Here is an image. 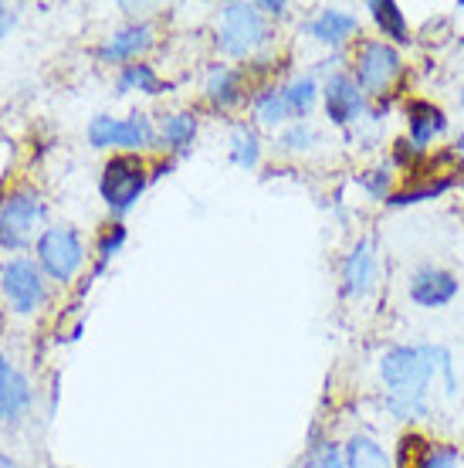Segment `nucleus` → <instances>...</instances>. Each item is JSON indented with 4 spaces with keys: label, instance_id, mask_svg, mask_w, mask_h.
<instances>
[{
    "label": "nucleus",
    "instance_id": "nucleus-9",
    "mask_svg": "<svg viewBox=\"0 0 464 468\" xmlns=\"http://www.w3.org/2000/svg\"><path fill=\"white\" fill-rule=\"evenodd\" d=\"M322 95H325V116L332 119L336 126H346V122H353L363 112V95L349 75H332L325 82Z\"/></svg>",
    "mask_w": 464,
    "mask_h": 468
},
{
    "label": "nucleus",
    "instance_id": "nucleus-25",
    "mask_svg": "<svg viewBox=\"0 0 464 468\" xmlns=\"http://www.w3.org/2000/svg\"><path fill=\"white\" fill-rule=\"evenodd\" d=\"M451 184H454V180H430V184H424V187H406V190H400V194H394V197H390V204H420V200L444 194Z\"/></svg>",
    "mask_w": 464,
    "mask_h": 468
},
{
    "label": "nucleus",
    "instance_id": "nucleus-15",
    "mask_svg": "<svg viewBox=\"0 0 464 468\" xmlns=\"http://www.w3.org/2000/svg\"><path fill=\"white\" fill-rule=\"evenodd\" d=\"M353 31H360V24H356L353 14H343V11H322L312 21V37L322 41V45H339V41H346Z\"/></svg>",
    "mask_w": 464,
    "mask_h": 468
},
{
    "label": "nucleus",
    "instance_id": "nucleus-28",
    "mask_svg": "<svg viewBox=\"0 0 464 468\" xmlns=\"http://www.w3.org/2000/svg\"><path fill=\"white\" fill-rule=\"evenodd\" d=\"M305 468H346V462H343V455H339V448L332 445V441H325V445L309 458Z\"/></svg>",
    "mask_w": 464,
    "mask_h": 468
},
{
    "label": "nucleus",
    "instance_id": "nucleus-19",
    "mask_svg": "<svg viewBox=\"0 0 464 468\" xmlns=\"http://www.w3.org/2000/svg\"><path fill=\"white\" fill-rule=\"evenodd\" d=\"M197 136V119L190 116V112H176L163 122V140L170 143L174 150H186L190 143Z\"/></svg>",
    "mask_w": 464,
    "mask_h": 468
},
{
    "label": "nucleus",
    "instance_id": "nucleus-27",
    "mask_svg": "<svg viewBox=\"0 0 464 468\" xmlns=\"http://www.w3.org/2000/svg\"><path fill=\"white\" fill-rule=\"evenodd\" d=\"M122 241H126V228H122V224H112V231L105 234L102 245H99V255H102V258H99V271L105 269V261H109V258L116 255Z\"/></svg>",
    "mask_w": 464,
    "mask_h": 468
},
{
    "label": "nucleus",
    "instance_id": "nucleus-22",
    "mask_svg": "<svg viewBox=\"0 0 464 468\" xmlns=\"http://www.w3.org/2000/svg\"><path fill=\"white\" fill-rule=\"evenodd\" d=\"M129 89H140V92L156 95L163 85H160V79H156V71H153L150 65H126L122 79H119V92H129Z\"/></svg>",
    "mask_w": 464,
    "mask_h": 468
},
{
    "label": "nucleus",
    "instance_id": "nucleus-18",
    "mask_svg": "<svg viewBox=\"0 0 464 468\" xmlns=\"http://www.w3.org/2000/svg\"><path fill=\"white\" fill-rule=\"evenodd\" d=\"M370 11H373V21H376V27L384 31V37H394V41H410V37H406L404 11L396 7L394 0H373Z\"/></svg>",
    "mask_w": 464,
    "mask_h": 468
},
{
    "label": "nucleus",
    "instance_id": "nucleus-29",
    "mask_svg": "<svg viewBox=\"0 0 464 468\" xmlns=\"http://www.w3.org/2000/svg\"><path fill=\"white\" fill-rule=\"evenodd\" d=\"M363 187L370 190L373 197H386L390 194V174L386 170H370V174L363 176Z\"/></svg>",
    "mask_w": 464,
    "mask_h": 468
},
{
    "label": "nucleus",
    "instance_id": "nucleus-1",
    "mask_svg": "<svg viewBox=\"0 0 464 468\" xmlns=\"http://www.w3.org/2000/svg\"><path fill=\"white\" fill-rule=\"evenodd\" d=\"M438 370L434 346H394L380 363L386 387H390V410L396 418H417L427 410V387Z\"/></svg>",
    "mask_w": 464,
    "mask_h": 468
},
{
    "label": "nucleus",
    "instance_id": "nucleus-30",
    "mask_svg": "<svg viewBox=\"0 0 464 468\" xmlns=\"http://www.w3.org/2000/svg\"><path fill=\"white\" fill-rule=\"evenodd\" d=\"M427 468H458V452L451 445H438L430 448L427 455Z\"/></svg>",
    "mask_w": 464,
    "mask_h": 468
},
{
    "label": "nucleus",
    "instance_id": "nucleus-7",
    "mask_svg": "<svg viewBox=\"0 0 464 468\" xmlns=\"http://www.w3.org/2000/svg\"><path fill=\"white\" fill-rule=\"evenodd\" d=\"M400 71V55L386 41H366L356 58V79L366 92H384Z\"/></svg>",
    "mask_w": 464,
    "mask_h": 468
},
{
    "label": "nucleus",
    "instance_id": "nucleus-26",
    "mask_svg": "<svg viewBox=\"0 0 464 468\" xmlns=\"http://www.w3.org/2000/svg\"><path fill=\"white\" fill-rule=\"evenodd\" d=\"M315 140V133H312V126H305V122H295V126L281 136V150H305L309 143Z\"/></svg>",
    "mask_w": 464,
    "mask_h": 468
},
{
    "label": "nucleus",
    "instance_id": "nucleus-17",
    "mask_svg": "<svg viewBox=\"0 0 464 468\" xmlns=\"http://www.w3.org/2000/svg\"><path fill=\"white\" fill-rule=\"evenodd\" d=\"M207 99L210 102H221V106H231L241 99V75L231 69H214L207 75Z\"/></svg>",
    "mask_w": 464,
    "mask_h": 468
},
{
    "label": "nucleus",
    "instance_id": "nucleus-3",
    "mask_svg": "<svg viewBox=\"0 0 464 468\" xmlns=\"http://www.w3.org/2000/svg\"><path fill=\"white\" fill-rule=\"evenodd\" d=\"M41 221H45V204L37 194H27V190L11 194L0 207V245L14 248V251L31 245Z\"/></svg>",
    "mask_w": 464,
    "mask_h": 468
},
{
    "label": "nucleus",
    "instance_id": "nucleus-14",
    "mask_svg": "<svg viewBox=\"0 0 464 468\" xmlns=\"http://www.w3.org/2000/svg\"><path fill=\"white\" fill-rule=\"evenodd\" d=\"M448 129V119L438 106H430V102H410V140L414 146H427L438 133Z\"/></svg>",
    "mask_w": 464,
    "mask_h": 468
},
{
    "label": "nucleus",
    "instance_id": "nucleus-6",
    "mask_svg": "<svg viewBox=\"0 0 464 468\" xmlns=\"http://www.w3.org/2000/svg\"><path fill=\"white\" fill-rule=\"evenodd\" d=\"M81 258H85V251H81L79 234L71 228H47L37 238V261L55 282H69L81 269Z\"/></svg>",
    "mask_w": 464,
    "mask_h": 468
},
{
    "label": "nucleus",
    "instance_id": "nucleus-24",
    "mask_svg": "<svg viewBox=\"0 0 464 468\" xmlns=\"http://www.w3.org/2000/svg\"><path fill=\"white\" fill-rule=\"evenodd\" d=\"M258 136L255 133H251V129L248 126H237L234 129V140H231V160L237 166H248V170H251V166L258 164Z\"/></svg>",
    "mask_w": 464,
    "mask_h": 468
},
{
    "label": "nucleus",
    "instance_id": "nucleus-31",
    "mask_svg": "<svg viewBox=\"0 0 464 468\" xmlns=\"http://www.w3.org/2000/svg\"><path fill=\"white\" fill-rule=\"evenodd\" d=\"M11 24H14V14L7 11L4 4H0V37H4V35H7V31H11Z\"/></svg>",
    "mask_w": 464,
    "mask_h": 468
},
{
    "label": "nucleus",
    "instance_id": "nucleus-21",
    "mask_svg": "<svg viewBox=\"0 0 464 468\" xmlns=\"http://www.w3.org/2000/svg\"><path fill=\"white\" fill-rule=\"evenodd\" d=\"M255 112H258V119H261L265 126H279L281 119L291 116L289 102H285V92H281V89H268V92L258 95Z\"/></svg>",
    "mask_w": 464,
    "mask_h": 468
},
{
    "label": "nucleus",
    "instance_id": "nucleus-23",
    "mask_svg": "<svg viewBox=\"0 0 464 468\" xmlns=\"http://www.w3.org/2000/svg\"><path fill=\"white\" fill-rule=\"evenodd\" d=\"M430 445L420 434H404L400 438V455H396V468H427Z\"/></svg>",
    "mask_w": 464,
    "mask_h": 468
},
{
    "label": "nucleus",
    "instance_id": "nucleus-32",
    "mask_svg": "<svg viewBox=\"0 0 464 468\" xmlns=\"http://www.w3.org/2000/svg\"><path fill=\"white\" fill-rule=\"evenodd\" d=\"M0 468H17V465H14V462L7 455H0Z\"/></svg>",
    "mask_w": 464,
    "mask_h": 468
},
{
    "label": "nucleus",
    "instance_id": "nucleus-4",
    "mask_svg": "<svg viewBox=\"0 0 464 468\" xmlns=\"http://www.w3.org/2000/svg\"><path fill=\"white\" fill-rule=\"evenodd\" d=\"M261 41H265V21H261L258 7H251V4H227L221 11V35H217L221 51L241 58V55H251Z\"/></svg>",
    "mask_w": 464,
    "mask_h": 468
},
{
    "label": "nucleus",
    "instance_id": "nucleus-16",
    "mask_svg": "<svg viewBox=\"0 0 464 468\" xmlns=\"http://www.w3.org/2000/svg\"><path fill=\"white\" fill-rule=\"evenodd\" d=\"M346 468H390L384 445L370 434H356L346 445Z\"/></svg>",
    "mask_w": 464,
    "mask_h": 468
},
{
    "label": "nucleus",
    "instance_id": "nucleus-13",
    "mask_svg": "<svg viewBox=\"0 0 464 468\" xmlns=\"http://www.w3.org/2000/svg\"><path fill=\"white\" fill-rule=\"evenodd\" d=\"M150 24H132V27H122L119 35H112L102 45L99 58L102 61H126L132 55H140L142 48H150Z\"/></svg>",
    "mask_w": 464,
    "mask_h": 468
},
{
    "label": "nucleus",
    "instance_id": "nucleus-10",
    "mask_svg": "<svg viewBox=\"0 0 464 468\" xmlns=\"http://www.w3.org/2000/svg\"><path fill=\"white\" fill-rule=\"evenodd\" d=\"M458 295V279L444 269H420L414 279H410V299L424 309H438V305H448Z\"/></svg>",
    "mask_w": 464,
    "mask_h": 468
},
{
    "label": "nucleus",
    "instance_id": "nucleus-11",
    "mask_svg": "<svg viewBox=\"0 0 464 468\" xmlns=\"http://www.w3.org/2000/svg\"><path fill=\"white\" fill-rule=\"evenodd\" d=\"M376 285V255H373V241H360L349 251L346 265H343V289L346 295H366Z\"/></svg>",
    "mask_w": 464,
    "mask_h": 468
},
{
    "label": "nucleus",
    "instance_id": "nucleus-8",
    "mask_svg": "<svg viewBox=\"0 0 464 468\" xmlns=\"http://www.w3.org/2000/svg\"><path fill=\"white\" fill-rule=\"evenodd\" d=\"M89 140H92L95 150H105V146H150L153 126L146 116H129V119L99 116L89 126Z\"/></svg>",
    "mask_w": 464,
    "mask_h": 468
},
{
    "label": "nucleus",
    "instance_id": "nucleus-2",
    "mask_svg": "<svg viewBox=\"0 0 464 468\" xmlns=\"http://www.w3.org/2000/svg\"><path fill=\"white\" fill-rule=\"evenodd\" d=\"M142 187H146V166H142L140 156L132 153H122V156H112L102 170V197L109 204V211L126 214L136 200H140Z\"/></svg>",
    "mask_w": 464,
    "mask_h": 468
},
{
    "label": "nucleus",
    "instance_id": "nucleus-12",
    "mask_svg": "<svg viewBox=\"0 0 464 468\" xmlns=\"http://www.w3.org/2000/svg\"><path fill=\"white\" fill-rule=\"evenodd\" d=\"M27 404H31V387L7 363V356L0 353V418L4 421H17Z\"/></svg>",
    "mask_w": 464,
    "mask_h": 468
},
{
    "label": "nucleus",
    "instance_id": "nucleus-20",
    "mask_svg": "<svg viewBox=\"0 0 464 468\" xmlns=\"http://www.w3.org/2000/svg\"><path fill=\"white\" fill-rule=\"evenodd\" d=\"M281 92H285V102H289L291 116H309V109L315 106V95H319V89H315L312 79H295V82L285 85Z\"/></svg>",
    "mask_w": 464,
    "mask_h": 468
},
{
    "label": "nucleus",
    "instance_id": "nucleus-5",
    "mask_svg": "<svg viewBox=\"0 0 464 468\" xmlns=\"http://www.w3.org/2000/svg\"><path fill=\"white\" fill-rule=\"evenodd\" d=\"M0 289L7 295L14 313L21 316H31L35 309H41L45 303V282H41V271H37L35 261L27 258H14L0 269Z\"/></svg>",
    "mask_w": 464,
    "mask_h": 468
}]
</instances>
